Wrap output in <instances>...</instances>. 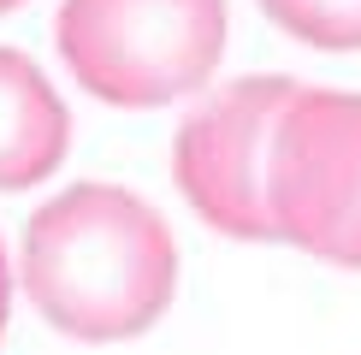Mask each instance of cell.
<instances>
[{
    "label": "cell",
    "instance_id": "cell-6",
    "mask_svg": "<svg viewBox=\"0 0 361 355\" xmlns=\"http://www.w3.org/2000/svg\"><path fill=\"white\" fill-rule=\"evenodd\" d=\"M267 18L308 48H361V0H261Z\"/></svg>",
    "mask_w": 361,
    "mask_h": 355
},
{
    "label": "cell",
    "instance_id": "cell-2",
    "mask_svg": "<svg viewBox=\"0 0 361 355\" xmlns=\"http://www.w3.org/2000/svg\"><path fill=\"white\" fill-rule=\"evenodd\" d=\"M59 54L107 107H166L225 59V0H59Z\"/></svg>",
    "mask_w": 361,
    "mask_h": 355
},
{
    "label": "cell",
    "instance_id": "cell-3",
    "mask_svg": "<svg viewBox=\"0 0 361 355\" xmlns=\"http://www.w3.org/2000/svg\"><path fill=\"white\" fill-rule=\"evenodd\" d=\"M279 243L326 266H361V95L302 89L267 148Z\"/></svg>",
    "mask_w": 361,
    "mask_h": 355
},
{
    "label": "cell",
    "instance_id": "cell-8",
    "mask_svg": "<svg viewBox=\"0 0 361 355\" xmlns=\"http://www.w3.org/2000/svg\"><path fill=\"white\" fill-rule=\"evenodd\" d=\"M12 6H18V0H0V12H12Z\"/></svg>",
    "mask_w": 361,
    "mask_h": 355
},
{
    "label": "cell",
    "instance_id": "cell-1",
    "mask_svg": "<svg viewBox=\"0 0 361 355\" xmlns=\"http://www.w3.org/2000/svg\"><path fill=\"white\" fill-rule=\"evenodd\" d=\"M18 273L48 325L78 344H118L172 308L178 243L142 196L118 184H71L30 213Z\"/></svg>",
    "mask_w": 361,
    "mask_h": 355
},
{
    "label": "cell",
    "instance_id": "cell-5",
    "mask_svg": "<svg viewBox=\"0 0 361 355\" xmlns=\"http://www.w3.org/2000/svg\"><path fill=\"white\" fill-rule=\"evenodd\" d=\"M71 148V113L48 71L18 48H0V189L42 184Z\"/></svg>",
    "mask_w": 361,
    "mask_h": 355
},
{
    "label": "cell",
    "instance_id": "cell-7",
    "mask_svg": "<svg viewBox=\"0 0 361 355\" xmlns=\"http://www.w3.org/2000/svg\"><path fill=\"white\" fill-rule=\"evenodd\" d=\"M6 314H12V273H6V249H0V337H6Z\"/></svg>",
    "mask_w": 361,
    "mask_h": 355
},
{
    "label": "cell",
    "instance_id": "cell-4",
    "mask_svg": "<svg viewBox=\"0 0 361 355\" xmlns=\"http://www.w3.org/2000/svg\"><path fill=\"white\" fill-rule=\"evenodd\" d=\"M302 95L290 77H237L219 95H207L172 137V178L178 196L225 237L267 243L273 213H267V148L284 107Z\"/></svg>",
    "mask_w": 361,
    "mask_h": 355
}]
</instances>
